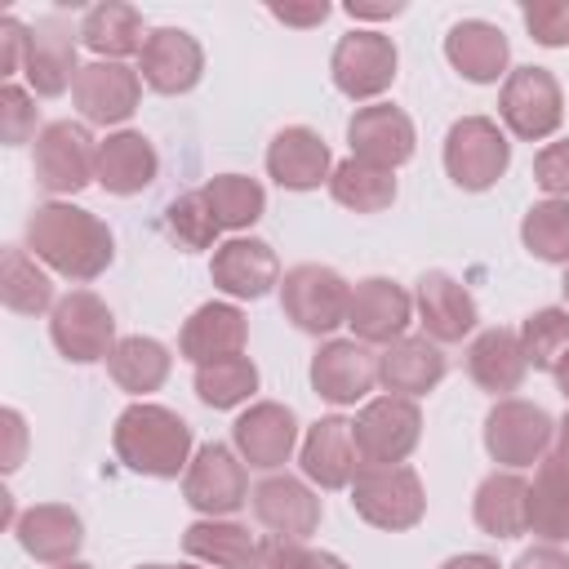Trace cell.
Instances as JSON below:
<instances>
[{"label": "cell", "instance_id": "cell-1", "mask_svg": "<svg viewBox=\"0 0 569 569\" xmlns=\"http://www.w3.org/2000/svg\"><path fill=\"white\" fill-rule=\"evenodd\" d=\"M27 253L49 271L89 284L116 262V236L98 213L71 200H44L27 218Z\"/></svg>", "mask_w": 569, "mask_h": 569}, {"label": "cell", "instance_id": "cell-2", "mask_svg": "<svg viewBox=\"0 0 569 569\" xmlns=\"http://www.w3.org/2000/svg\"><path fill=\"white\" fill-rule=\"evenodd\" d=\"M111 449L133 476L151 480H178L191 467V422L164 405L133 400L116 427H111Z\"/></svg>", "mask_w": 569, "mask_h": 569}, {"label": "cell", "instance_id": "cell-3", "mask_svg": "<svg viewBox=\"0 0 569 569\" xmlns=\"http://www.w3.org/2000/svg\"><path fill=\"white\" fill-rule=\"evenodd\" d=\"M351 511L387 533H405L427 516L422 476L405 462L396 467H360L351 480Z\"/></svg>", "mask_w": 569, "mask_h": 569}, {"label": "cell", "instance_id": "cell-4", "mask_svg": "<svg viewBox=\"0 0 569 569\" xmlns=\"http://www.w3.org/2000/svg\"><path fill=\"white\" fill-rule=\"evenodd\" d=\"M31 173H36V187H44L53 200L84 191L89 182H98V142H93V133L76 120H49L36 133Z\"/></svg>", "mask_w": 569, "mask_h": 569}, {"label": "cell", "instance_id": "cell-5", "mask_svg": "<svg viewBox=\"0 0 569 569\" xmlns=\"http://www.w3.org/2000/svg\"><path fill=\"white\" fill-rule=\"evenodd\" d=\"M347 307H351V284L325 262H298L280 276V311L293 329L311 338L347 325Z\"/></svg>", "mask_w": 569, "mask_h": 569}, {"label": "cell", "instance_id": "cell-6", "mask_svg": "<svg viewBox=\"0 0 569 569\" xmlns=\"http://www.w3.org/2000/svg\"><path fill=\"white\" fill-rule=\"evenodd\" d=\"M551 440H556V422L533 400L507 396V400H493V409L485 413V453L502 471H520V467L542 462Z\"/></svg>", "mask_w": 569, "mask_h": 569}, {"label": "cell", "instance_id": "cell-7", "mask_svg": "<svg viewBox=\"0 0 569 569\" xmlns=\"http://www.w3.org/2000/svg\"><path fill=\"white\" fill-rule=\"evenodd\" d=\"M498 116L511 138L520 142H547L565 124V93L560 80L547 67H516L502 80Z\"/></svg>", "mask_w": 569, "mask_h": 569}, {"label": "cell", "instance_id": "cell-8", "mask_svg": "<svg viewBox=\"0 0 569 569\" xmlns=\"http://www.w3.org/2000/svg\"><path fill=\"white\" fill-rule=\"evenodd\" d=\"M511 164V142L489 116H462L445 133V173L462 191H489Z\"/></svg>", "mask_w": 569, "mask_h": 569}, {"label": "cell", "instance_id": "cell-9", "mask_svg": "<svg viewBox=\"0 0 569 569\" xmlns=\"http://www.w3.org/2000/svg\"><path fill=\"white\" fill-rule=\"evenodd\" d=\"M351 436L360 467H396L422 440V409L409 396H378L356 413Z\"/></svg>", "mask_w": 569, "mask_h": 569}, {"label": "cell", "instance_id": "cell-10", "mask_svg": "<svg viewBox=\"0 0 569 569\" xmlns=\"http://www.w3.org/2000/svg\"><path fill=\"white\" fill-rule=\"evenodd\" d=\"M49 338L62 360L71 365H98L116 351V316L93 289H71L49 311Z\"/></svg>", "mask_w": 569, "mask_h": 569}, {"label": "cell", "instance_id": "cell-11", "mask_svg": "<svg viewBox=\"0 0 569 569\" xmlns=\"http://www.w3.org/2000/svg\"><path fill=\"white\" fill-rule=\"evenodd\" d=\"M396 67H400V53L391 44V36L382 31H347L333 53H329V76H333V89L351 102H373L382 98L391 84H396Z\"/></svg>", "mask_w": 569, "mask_h": 569}, {"label": "cell", "instance_id": "cell-12", "mask_svg": "<svg viewBox=\"0 0 569 569\" xmlns=\"http://www.w3.org/2000/svg\"><path fill=\"white\" fill-rule=\"evenodd\" d=\"M249 493L253 489H249V471H244L240 453H231L218 440H209L191 453V467L182 476V498L191 511L222 520V516H236L249 502Z\"/></svg>", "mask_w": 569, "mask_h": 569}, {"label": "cell", "instance_id": "cell-13", "mask_svg": "<svg viewBox=\"0 0 569 569\" xmlns=\"http://www.w3.org/2000/svg\"><path fill=\"white\" fill-rule=\"evenodd\" d=\"M76 44H80V27H71L62 13H44L31 22L22 76H27L36 98H58L76 84V76H80Z\"/></svg>", "mask_w": 569, "mask_h": 569}, {"label": "cell", "instance_id": "cell-14", "mask_svg": "<svg viewBox=\"0 0 569 569\" xmlns=\"http://www.w3.org/2000/svg\"><path fill=\"white\" fill-rule=\"evenodd\" d=\"M347 142H351V156L365 160V164H378V169H400L413 160L418 151V133H413V120L396 107V102H369V107H356V116L347 120Z\"/></svg>", "mask_w": 569, "mask_h": 569}, {"label": "cell", "instance_id": "cell-15", "mask_svg": "<svg viewBox=\"0 0 569 569\" xmlns=\"http://www.w3.org/2000/svg\"><path fill=\"white\" fill-rule=\"evenodd\" d=\"M209 280H213V289H222L236 302H258L271 289H280V258H276V249L267 240L236 236V240L213 244Z\"/></svg>", "mask_w": 569, "mask_h": 569}, {"label": "cell", "instance_id": "cell-16", "mask_svg": "<svg viewBox=\"0 0 569 569\" xmlns=\"http://www.w3.org/2000/svg\"><path fill=\"white\" fill-rule=\"evenodd\" d=\"M413 320V293L387 276H369L351 284V307H347V325L356 333V342L365 347H391L396 338H405Z\"/></svg>", "mask_w": 569, "mask_h": 569}, {"label": "cell", "instance_id": "cell-17", "mask_svg": "<svg viewBox=\"0 0 569 569\" xmlns=\"http://www.w3.org/2000/svg\"><path fill=\"white\" fill-rule=\"evenodd\" d=\"M231 445L253 471H280L298 449V413L280 400H258L236 418Z\"/></svg>", "mask_w": 569, "mask_h": 569}, {"label": "cell", "instance_id": "cell-18", "mask_svg": "<svg viewBox=\"0 0 569 569\" xmlns=\"http://www.w3.org/2000/svg\"><path fill=\"white\" fill-rule=\"evenodd\" d=\"M142 98V76L124 62H84L76 84H71V102L80 111L84 124H124L138 111Z\"/></svg>", "mask_w": 569, "mask_h": 569}, {"label": "cell", "instance_id": "cell-19", "mask_svg": "<svg viewBox=\"0 0 569 569\" xmlns=\"http://www.w3.org/2000/svg\"><path fill=\"white\" fill-rule=\"evenodd\" d=\"M138 76L147 89L173 98V93H191L204 76V49L191 31L182 27H156L138 53Z\"/></svg>", "mask_w": 569, "mask_h": 569}, {"label": "cell", "instance_id": "cell-20", "mask_svg": "<svg viewBox=\"0 0 569 569\" xmlns=\"http://www.w3.org/2000/svg\"><path fill=\"white\" fill-rule=\"evenodd\" d=\"M378 382V356L356 338H329L311 356V391L329 405H356Z\"/></svg>", "mask_w": 569, "mask_h": 569}, {"label": "cell", "instance_id": "cell-21", "mask_svg": "<svg viewBox=\"0 0 569 569\" xmlns=\"http://www.w3.org/2000/svg\"><path fill=\"white\" fill-rule=\"evenodd\" d=\"M253 502V516L262 529H271L276 538H293V542H307L316 529H320V493H311L307 480L298 476H267L253 485L249 493Z\"/></svg>", "mask_w": 569, "mask_h": 569}, {"label": "cell", "instance_id": "cell-22", "mask_svg": "<svg viewBox=\"0 0 569 569\" xmlns=\"http://www.w3.org/2000/svg\"><path fill=\"white\" fill-rule=\"evenodd\" d=\"M413 311L431 342H462L480 325V307L449 271H422L413 284Z\"/></svg>", "mask_w": 569, "mask_h": 569}, {"label": "cell", "instance_id": "cell-23", "mask_svg": "<svg viewBox=\"0 0 569 569\" xmlns=\"http://www.w3.org/2000/svg\"><path fill=\"white\" fill-rule=\"evenodd\" d=\"M333 173V156L329 142L307 129V124H284L271 142H267V178L284 191H316L320 182H329Z\"/></svg>", "mask_w": 569, "mask_h": 569}, {"label": "cell", "instance_id": "cell-24", "mask_svg": "<svg viewBox=\"0 0 569 569\" xmlns=\"http://www.w3.org/2000/svg\"><path fill=\"white\" fill-rule=\"evenodd\" d=\"M298 467L311 485L320 489H351L356 471H360V453H356V436H351V422L329 413L320 422L307 427L302 436V449H298Z\"/></svg>", "mask_w": 569, "mask_h": 569}, {"label": "cell", "instance_id": "cell-25", "mask_svg": "<svg viewBox=\"0 0 569 569\" xmlns=\"http://www.w3.org/2000/svg\"><path fill=\"white\" fill-rule=\"evenodd\" d=\"M244 342H249L244 311L236 302H204L187 316V325L178 333V356L200 369V365H213L227 356H244Z\"/></svg>", "mask_w": 569, "mask_h": 569}, {"label": "cell", "instance_id": "cell-26", "mask_svg": "<svg viewBox=\"0 0 569 569\" xmlns=\"http://www.w3.org/2000/svg\"><path fill=\"white\" fill-rule=\"evenodd\" d=\"M445 58H449V67L462 80H471V84H498V80H507L511 44H507L502 27H493L485 18H462L445 36Z\"/></svg>", "mask_w": 569, "mask_h": 569}, {"label": "cell", "instance_id": "cell-27", "mask_svg": "<svg viewBox=\"0 0 569 569\" xmlns=\"http://www.w3.org/2000/svg\"><path fill=\"white\" fill-rule=\"evenodd\" d=\"M525 373H529V360H525V347H520L516 329L493 325V329H480L471 338V347H467V378L480 391H489L493 400H507L511 391H520Z\"/></svg>", "mask_w": 569, "mask_h": 569}, {"label": "cell", "instance_id": "cell-28", "mask_svg": "<svg viewBox=\"0 0 569 569\" xmlns=\"http://www.w3.org/2000/svg\"><path fill=\"white\" fill-rule=\"evenodd\" d=\"M18 533V547L40 560V565H67L76 560L80 542H84V520L67 507V502H36L18 516L13 525Z\"/></svg>", "mask_w": 569, "mask_h": 569}, {"label": "cell", "instance_id": "cell-29", "mask_svg": "<svg viewBox=\"0 0 569 569\" xmlns=\"http://www.w3.org/2000/svg\"><path fill=\"white\" fill-rule=\"evenodd\" d=\"M160 156L147 133L138 129H116L98 142V187L111 196H138L156 182Z\"/></svg>", "mask_w": 569, "mask_h": 569}, {"label": "cell", "instance_id": "cell-30", "mask_svg": "<svg viewBox=\"0 0 569 569\" xmlns=\"http://www.w3.org/2000/svg\"><path fill=\"white\" fill-rule=\"evenodd\" d=\"M445 369H449V360L440 356V347H436L427 333H418V338L405 333V338H396L391 347L378 351V382H382L391 396L418 400V396H427V391L440 387Z\"/></svg>", "mask_w": 569, "mask_h": 569}, {"label": "cell", "instance_id": "cell-31", "mask_svg": "<svg viewBox=\"0 0 569 569\" xmlns=\"http://www.w3.org/2000/svg\"><path fill=\"white\" fill-rule=\"evenodd\" d=\"M471 520L489 538H520V533H529V480L520 471H489L476 485Z\"/></svg>", "mask_w": 569, "mask_h": 569}, {"label": "cell", "instance_id": "cell-32", "mask_svg": "<svg viewBox=\"0 0 569 569\" xmlns=\"http://www.w3.org/2000/svg\"><path fill=\"white\" fill-rule=\"evenodd\" d=\"M147 36L151 31L142 27V13L120 0H102V4L84 9V18H80V44L89 53H98V62H120L129 53H142Z\"/></svg>", "mask_w": 569, "mask_h": 569}, {"label": "cell", "instance_id": "cell-33", "mask_svg": "<svg viewBox=\"0 0 569 569\" xmlns=\"http://www.w3.org/2000/svg\"><path fill=\"white\" fill-rule=\"evenodd\" d=\"M169 369H173L169 347H164L160 338H147V333L120 338L116 351L107 356L111 382H116L120 391H129V396H151V391H160L164 378H169Z\"/></svg>", "mask_w": 569, "mask_h": 569}, {"label": "cell", "instance_id": "cell-34", "mask_svg": "<svg viewBox=\"0 0 569 569\" xmlns=\"http://www.w3.org/2000/svg\"><path fill=\"white\" fill-rule=\"evenodd\" d=\"M182 551L191 560H200V565H213V569H249L253 565V551H258V538L244 525H236V520L204 516V520L187 525Z\"/></svg>", "mask_w": 569, "mask_h": 569}, {"label": "cell", "instance_id": "cell-35", "mask_svg": "<svg viewBox=\"0 0 569 569\" xmlns=\"http://www.w3.org/2000/svg\"><path fill=\"white\" fill-rule=\"evenodd\" d=\"M0 298L9 311L18 316H44L58 307L53 298V280L49 271L27 253V244H9L4 262H0Z\"/></svg>", "mask_w": 569, "mask_h": 569}, {"label": "cell", "instance_id": "cell-36", "mask_svg": "<svg viewBox=\"0 0 569 569\" xmlns=\"http://www.w3.org/2000/svg\"><path fill=\"white\" fill-rule=\"evenodd\" d=\"M329 196H333L342 209H351V213H382V209H391V200H396V173L347 156V160L333 164V173H329Z\"/></svg>", "mask_w": 569, "mask_h": 569}, {"label": "cell", "instance_id": "cell-37", "mask_svg": "<svg viewBox=\"0 0 569 569\" xmlns=\"http://www.w3.org/2000/svg\"><path fill=\"white\" fill-rule=\"evenodd\" d=\"M529 533L542 542H569V476L547 453L529 485Z\"/></svg>", "mask_w": 569, "mask_h": 569}, {"label": "cell", "instance_id": "cell-38", "mask_svg": "<svg viewBox=\"0 0 569 569\" xmlns=\"http://www.w3.org/2000/svg\"><path fill=\"white\" fill-rule=\"evenodd\" d=\"M204 200L218 218V227L227 231H244L253 227L262 213H267V191L258 178H244V173H213L204 187Z\"/></svg>", "mask_w": 569, "mask_h": 569}, {"label": "cell", "instance_id": "cell-39", "mask_svg": "<svg viewBox=\"0 0 569 569\" xmlns=\"http://www.w3.org/2000/svg\"><path fill=\"white\" fill-rule=\"evenodd\" d=\"M200 405L209 409H236L244 405L253 391H258V365L249 356H227V360H213V365H200L196 378H191Z\"/></svg>", "mask_w": 569, "mask_h": 569}, {"label": "cell", "instance_id": "cell-40", "mask_svg": "<svg viewBox=\"0 0 569 569\" xmlns=\"http://www.w3.org/2000/svg\"><path fill=\"white\" fill-rule=\"evenodd\" d=\"M516 333H520L529 369L556 373L565 365V356H569V311L565 307H542V311L525 316V325Z\"/></svg>", "mask_w": 569, "mask_h": 569}, {"label": "cell", "instance_id": "cell-41", "mask_svg": "<svg viewBox=\"0 0 569 569\" xmlns=\"http://www.w3.org/2000/svg\"><path fill=\"white\" fill-rule=\"evenodd\" d=\"M520 244L538 262H565L569 267V200H538L520 218Z\"/></svg>", "mask_w": 569, "mask_h": 569}, {"label": "cell", "instance_id": "cell-42", "mask_svg": "<svg viewBox=\"0 0 569 569\" xmlns=\"http://www.w3.org/2000/svg\"><path fill=\"white\" fill-rule=\"evenodd\" d=\"M164 227L169 236L182 244V249H209L218 240V218L204 200V191H187V196H173L169 209H164Z\"/></svg>", "mask_w": 569, "mask_h": 569}, {"label": "cell", "instance_id": "cell-43", "mask_svg": "<svg viewBox=\"0 0 569 569\" xmlns=\"http://www.w3.org/2000/svg\"><path fill=\"white\" fill-rule=\"evenodd\" d=\"M249 569H347L333 551H316L307 542H293V538H262L258 551H253V565Z\"/></svg>", "mask_w": 569, "mask_h": 569}, {"label": "cell", "instance_id": "cell-44", "mask_svg": "<svg viewBox=\"0 0 569 569\" xmlns=\"http://www.w3.org/2000/svg\"><path fill=\"white\" fill-rule=\"evenodd\" d=\"M44 124H40V107H36V93L22 89V84H0V138L9 147H22L27 138H36Z\"/></svg>", "mask_w": 569, "mask_h": 569}, {"label": "cell", "instance_id": "cell-45", "mask_svg": "<svg viewBox=\"0 0 569 569\" xmlns=\"http://www.w3.org/2000/svg\"><path fill=\"white\" fill-rule=\"evenodd\" d=\"M529 36L542 49H565L569 44V0H529L520 9Z\"/></svg>", "mask_w": 569, "mask_h": 569}, {"label": "cell", "instance_id": "cell-46", "mask_svg": "<svg viewBox=\"0 0 569 569\" xmlns=\"http://www.w3.org/2000/svg\"><path fill=\"white\" fill-rule=\"evenodd\" d=\"M533 182L547 200H569V138H556L533 156Z\"/></svg>", "mask_w": 569, "mask_h": 569}, {"label": "cell", "instance_id": "cell-47", "mask_svg": "<svg viewBox=\"0 0 569 569\" xmlns=\"http://www.w3.org/2000/svg\"><path fill=\"white\" fill-rule=\"evenodd\" d=\"M27 22H18L13 13H4L0 18V76H4V84L22 71V62H27Z\"/></svg>", "mask_w": 569, "mask_h": 569}, {"label": "cell", "instance_id": "cell-48", "mask_svg": "<svg viewBox=\"0 0 569 569\" xmlns=\"http://www.w3.org/2000/svg\"><path fill=\"white\" fill-rule=\"evenodd\" d=\"M0 427H4V436H9V449H4V471H18L22 467V453H27V422H22V413L18 409H0Z\"/></svg>", "mask_w": 569, "mask_h": 569}, {"label": "cell", "instance_id": "cell-49", "mask_svg": "<svg viewBox=\"0 0 569 569\" xmlns=\"http://www.w3.org/2000/svg\"><path fill=\"white\" fill-rule=\"evenodd\" d=\"M271 18L284 22V27H320L329 18V4L325 0H311V4H271Z\"/></svg>", "mask_w": 569, "mask_h": 569}, {"label": "cell", "instance_id": "cell-50", "mask_svg": "<svg viewBox=\"0 0 569 569\" xmlns=\"http://www.w3.org/2000/svg\"><path fill=\"white\" fill-rule=\"evenodd\" d=\"M511 569H569V551H560V547L542 542V547L520 551V560H516Z\"/></svg>", "mask_w": 569, "mask_h": 569}, {"label": "cell", "instance_id": "cell-51", "mask_svg": "<svg viewBox=\"0 0 569 569\" xmlns=\"http://www.w3.org/2000/svg\"><path fill=\"white\" fill-rule=\"evenodd\" d=\"M347 13H351V18H396V13H405V4H400V0H391V4H365V0H351Z\"/></svg>", "mask_w": 569, "mask_h": 569}, {"label": "cell", "instance_id": "cell-52", "mask_svg": "<svg viewBox=\"0 0 569 569\" xmlns=\"http://www.w3.org/2000/svg\"><path fill=\"white\" fill-rule=\"evenodd\" d=\"M440 569H502L493 556H485V551H462V556H449Z\"/></svg>", "mask_w": 569, "mask_h": 569}, {"label": "cell", "instance_id": "cell-53", "mask_svg": "<svg viewBox=\"0 0 569 569\" xmlns=\"http://www.w3.org/2000/svg\"><path fill=\"white\" fill-rule=\"evenodd\" d=\"M551 458H556V467L569 476V413L556 422V440H551Z\"/></svg>", "mask_w": 569, "mask_h": 569}, {"label": "cell", "instance_id": "cell-54", "mask_svg": "<svg viewBox=\"0 0 569 569\" xmlns=\"http://www.w3.org/2000/svg\"><path fill=\"white\" fill-rule=\"evenodd\" d=\"M556 387H560V396L569 400V356H565V365L556 369Z\"/></svg>", "mask_w": 569, "mask_h": 569}, {"label": "cell", "instance_id": "cell-55", "mask_svg": "<svg viewBox=\"0 0 569 569\" xmlns=\"http://www.w3.org/2000/svg\"><path fill=\"white\" fill-rule=\"evenodd\" d=\"M133 569H196V565H133Z\"/></svg>", "mask_w": 569, "mask_h": 569}, {"label": "cell", "instance_id": "cell-56", "mask_svg": "<svg viewBox=\"0 0 569 569\" xmlns=\"http://www.w3.org/2000/svg\"><path fill=\"white\" fill-rule=\"evenodd\" d=\"M53 569H93V565H84V560H67V565H53Z\"/></svg>", "mask_w": 569, "mask_h": 569}, {"label": "cell", "instance_id": "cell-57", "mask_svg": "<svg viewBox=\"0 0 569 569\" xmlns=\"http://www.w3.org/2000/svg\"><path fill=\"white\" fill-rule=\"evenodd\" d=\"M560 289H565V302H569V267H565V280H560Z\"/></svg>", "mask_w": 569, "mask_h": 569}]
</instances>
